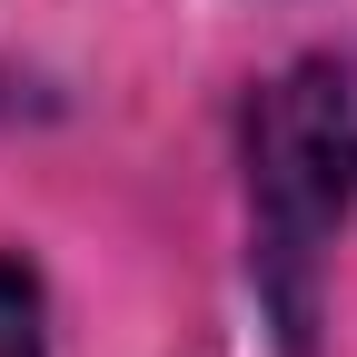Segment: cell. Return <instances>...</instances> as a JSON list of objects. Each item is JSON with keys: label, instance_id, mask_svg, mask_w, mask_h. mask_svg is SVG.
<instances>
[{"label": "cell", "instance_id": "6da1fadb", "mask_svg": "<svg viewBox=\"0 0 357 357\" xmlns=\"http://www.w3.org/2000/svg\"><path fill=\"white\" fill-rule=\"evenodd\" d=\"M248 159V218H258V278L278 288L288 337L307 328V268L357 208V60L307 50L248 100L238 119Z\"/></svg>", "mask_w": 357, "mask_h": 357}, {"label": "cell", "instance_id": "7a4b0ae2", "mask_svg": "<svg viewBox=\"0 0 357 357\" xmlns=\"http://www.w3.org/2000/svg\"><path fill=\"white\" fill-rule=\"evenodd\" d=\"M0 357H50V298H40V268L0 248Z\"/></svg>", "mask_w": 357, "mask_h": 357}]
</instances>
